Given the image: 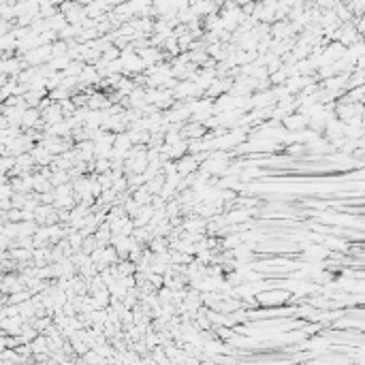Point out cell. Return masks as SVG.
I'll list each match as a JSON object with an SVG mask.
<instances>
[{"instance_id":"8","label":"cell","mask_w":365,"mask_h":365,"mask_svg":"<svg viewBox=\"0 0 365 365\" xmlns=\"http://www.w3.org/2000/svg\"><path fill=\"white\" fill-rule=\"evenodd\" d=\"M100 365H109V363H107V361H105V363H100Z\"/></svg>"},{"instance_id":"2","label":"cell","mask_w":365,"mask_h":365,"mask_svg":"<svg viewBox=\"0 0 365 365\" xmlns=\"http://www.w3.org/2000/svg\"><path fill=\"white\" fill-rule=\"evenodd\" d=\"M30 154H32L34 162H36L38 166H43V169H47V166H50V164H54V160H56V156H54V154H52L47 148H43L41 144H38V146H34V150H32V152H30Z\"/></svg>"},{"instance_id":"6","label":"cell","mask_w":365,"mask_h":365,"mask_svg":"<svg viewBox=\"0 0 365 365\" xmlns=\"http://www.w3.org/2000/svg\"><path fill=\"white\" fill-rule=\"evenodd\" d=\"M250 214H252V212L235 210V212H228L226 216H224V220H226V224H240V222H246V220L250 218Z\"/></svg>"},{"instance_id":"3","label":"cell","mask_w":365,"mask_h":365,"mask_svg":"<svg viewBox=\"0 0 365 365\" xmlns=\"http://www.w3.org/2000/svg\"><path fill=\"white\" fill-rule=\"evenodd\" d=\"M288 299L286 292H276V290H263L260 295H256V301L263 306H276V304H284Z\"/></svg>"},{"instance_id":"5","label":"cell","mask_w":365,"mask_h":365,"mask_svg":"<svg viewBox=\"0 0 365 365\" xmlns=\"http://www.w3.org/2000/svg\"><path fill=\"white\" fill-rule=\"evenodd\" d=\"M132 199L137 201V203L141 205V208H146V205H152L154 194L148 190V186H141V188H137V190L132 192Z\"/></svg>"},{"instance_id":"1","label":"cell","mask_w":365,"mask_h":365,"mask_svg":"<svg viewBox=\"0 0 365 365\" xmlns=\"http://www.w3.org/2000/svg\"><path fill=\"white\" fill-rule=\"evenodd\" d=\"M308 124H310V120H308L304 114H299V111H297V114H292V116H288L286 120L282 122L284 128L290 130V132H304V128Z\"/></svg>"},{"instance_id":"7","label":"cell","mask_w":365,"mask_h":365,"mask_svg":"<svg viewBox=\"0 0 365 365\" xmlns=\"http://www.w3.org/2000/svg\"><path fill=\"white\" fill-rule=\"evenodd\" d=\"M30 348H32L34 356L36 354H50V340H47L45 336H38L32 344H30Z\"/></svg>"},{"instance_id":"4","label":"cell","mask_w":365,"mask_h":365,"mask_svg":"<svg viewBox=\"0 0 365 365\" xmlns=\"http://www.w3.org/2000/svg\"><path fill=\"white\" fill-rule=\"evenodd\" d=\"M0 327H2L4 336H13L18 338L22 333V327H24V318L22 316H18V318H2V322H0Z\"/></svg>"}]
</instances>
